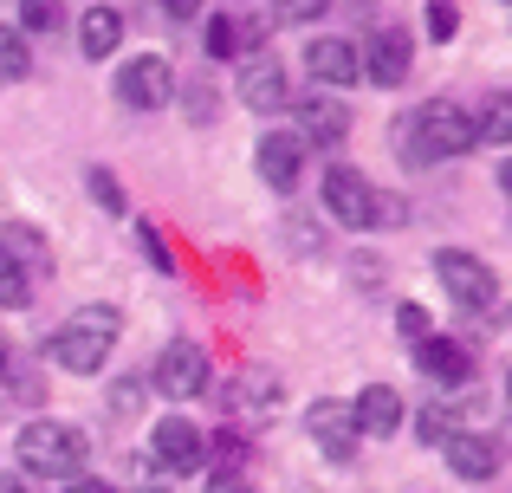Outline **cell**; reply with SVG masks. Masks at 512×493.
Listing matches in <instances>:
<instances>
[{"instance_id":"1f68e13d","label":"cell","mask_w":512,"mask_h":493,"mask_svg":"<svg viewBox=\"0 0 512 493\" xmlns=\"http://www.w3.org/2000/svg\"><path fill=\"white\" fill-rule=\"evenodd\" d=\"M325 7H331V0H279L286 20H325Z\"/></svg>"},{"instance_id":"ffe728a7","label":"cell","mask_w":512,"mask_h":493,"mask_svg":"<svg viewBox=\"0 0 512 493\" xmlns=\"http://www.w3.org/2000/svg\"><path fill=\"white\" fill-rule=\"evenodd\" d=\"M26 72H33V52H26V39L13 33V26H0V85H20Z\"/></svg>"},{"instance_id":"8992f818","label":"cell","mask_w":512,"mask_h":493,"mask_svg":"<svg viewBox=\"0 0 512 493\" xmlns=\"http://www.w3.org/2000/svg\"><path fill=\"white\" fill-rule=\"evenodd\" d=\"M143 377H150L156 390L169 396V403H188V396L208 390V351H201L195 338H175V344H163L156 370H143Z\"/></svg>"},{"instance_id":"d6986e66","label":"cell","mask_w":512,"mask_h":493,"mask_svg":"<svg viewBox=\"0 0 512 493\" xmlns=\"http://www.w3.org/2000/svg\"><path fill=\"white\" fill-rule=\"evenodd\" d=\"M415 357H422V377H435V383H461L467 370H474V357H467L454 338H422Z\"/></svg>"},{"instance_id":"cb8c5ba5","label":"cell","mask_w":512,"mask_h":493,"mask_svg":"<svg viewBox=\"0 0 512 493\" xmlns=\"http://www.w3.org/2000/svg\"><path fill=\"white\" fill-rule=\"evenodd\" d=\"M26 305H33V279L0 260V312H26Z\"/></svg>"},{"instance_id":"4dcf8cb0","label":"cell","mask_w":512,"mask_h":493,"mask_svg":"<svg viewBox=\"0 0 512 493\" xmlns=\"http://www.w3.org/2000/svg\"><path fill=\"white\" fill-rule=\"evenodd\" d=\"M428 33H435V39H454V0H435V7H428Z\"/></svg>"},{"instance_id":"2e32d148","label":"cell","mask_w":512,"mask_h":493,"mask_svg":"<svg viewBox=\"0 0 512 493\" xmlns=\"http://www.w3.org/2000/svg\"><path fill=\"white\" fill-rule=\"evenodd\" d=\"M305 78H318V85H357L363 78L357 46L350 39H312L305 46Z\"/></svg>"},{"instance_id":"e575fe53","label":"cell","mask_w":512,"mask_h":493,"mask_svg":"<svg viewBox=\"0 0 512 493\" xmlns=\"http://www.w3.org/2000/svg\"><path fill=\"white\" fill-rule=\"evenodd\" d=\"M72 493H111L104 481H72Z\"/></svg>"},{"instance_id":"603a6c76","label":"cell","mask_w":512,"mask_h":493,"mask_svg":"<svg viewBox=\"0 0 512 493\" xmlns=\"http://www.w3.org/2000/svg\"><path fill=\"white\" fill-rule=\"evenodd\" d=\"M506 137H512V98H487V111L474 124V143H506Z\"/></svg>"},{"instance_id":"9a60e30c","label":"cell","mask_w":512,"mask_h":493,"mask_svg":"<svg viewBox=\"0 0 512 493\" xmlns=\"http://www.w3.org/2000/svg\"><path fill=\"white\" fill-rule=\"evenodd\" d=\"M350 422H357V435H396L402 422H409V409H402V396L389 390V383H363L357 403H350Z\"/></svg>"},{"instance_id":"484cf974","label":"cell","mask_w":512,"mask_h":493,"mask_svg":"<svg viewBox=\"0 0 512 493\" xmlns=\"http://www.w3.org/2000/svg\"><path fill=\"white\" fill-rule=\"evenodd\" d=\"M137 241H143V253H150L156 273H175V253H169V241H163V228H156V221H137Z\"/></svg>"},{"instance_id":"3957f363","label":"cell","mask_w":512,"mask_h":493,"mask_svg":"<svg viewBox=\"0 0 512 493\" xmlns=\"http://www.w3.org/2000/svg\"><path fill=\"white\" fill-rule=\"evenodd\" d=\"M117 338H124V312H117V305H85V312H72L46 338V357L59 370H72V377H98Z\"/></svg>"},{"instance_id":"e0dca14e","label":"cell","mask_w":512,"mask_h":493,"mask_svg":"<svg viewBox=\"0 0 512 493\" xmlns=\"http://www.w3.org/2000/svg\"><path fill=\"white\" fill-rule=\"evenodd\" d=\"M0 260H7V266H20L26 279L52 273V247H46V234H39V228H26V221H7V228H0Z\"/></svg>"},{"instance_id":"836d02e7","label":"cell","mask_w":512,"mask_h":493,"mask_svg":"<svg viewBox=\"0 0 512 493\" xmlns=\"http://www.w3.org/2000/svg\"><path fill=\"white\" fill-rule=\"evenodd\" d=\"M156 7H163L169 20H195V13H201V0H156Z\"/></svg>"},{"instance_id":"d4e9b609","label":"cell","mask_w":512,"mask_h":493,"mask_svg":"<svg viewBox=\"0 0 512 493\" xmlns=\"http://www.w3.org/2000/svg\"><path fill=\"white\" fill-rule=\"evenodd\" d=\"M182 111H188V124H214V111H221V91H214L208 78H195V85L182 91Z\"/></svg>"},{"instance_id":"7a4b0ae2","label":"cell","mask_w":512,"mask_h":493,"mask_svg":"<svg viewBox=\"0 0 512 493\" xmlns=\"http://www.w3.org/2000/svg\"><path fill=\"white\" fill-rule=\"evenodd\" d=\"M13 461H20L33 481H78L85 461H91V435L78 429V422L39 416V422H26V429L13 435Z\"/></svg>"},{"instance_id":"f546056e","label":"cell","mask_w":512,"mask_h":493,"mask_svg":"<svg viewBox=\"0 0 512 493\" xmlns=\"http://www.w3.org/2000/svg\"><path fill=\"white\" fill-rule=\"evenodd\" d=\"M402 221H409L402 195H376V202H370V228H402Z\"/></svg>"},{"instance_id":"ac0fdd59","label":"cell","mask_w":512,"mask_h":493,"mask_svg":"<svg viewBox=\"0 0 512 493\" xmlns=\"http://www.w3.org/2000/svg\"><path fill=\"white\" fill-rule=\"evenodd\" d=\"M117 46H124V13L104 7V0H91L85 20H78V52H85V59H111Z\"/></svg>"},{"instance_id":"8fae6325","label":"cell","mask_w":512,"mask_h":493,"mask_svg":"<svg viewBox=\"0 0 512 493\" xmlns=\"http://www.w3.org/2000/svg\"><path fill=\"white\" fill-rule=\"evenodd\" d=\"M292 137L305 143V150H338L350 137V111L338 98H299V130Z\"/></svg>"},{"instance_id":"5bb4252c","label":"cell","mask_w":512,"mask_h":493,"mask_svg":"<svg viewBox=\"0 0 512 493\" xmlns=\"http://www.w3.org/2000/svg\"><path fill=\"white\" fill-rule=\"evenodd\" d=\"M441 455H448V468L461 474V481H493V474H500V442H493V435L461 429V435L441 442Z\"/></svg>"},{"instance_id":"44dd1931","label":"cell","mask_w":512,"mask_h":493,"mask_svg":"<svg viewBox=\"0 0 512 493\" xmlns=\"http://www.w3.org/2000/svg\"><path fill=\"white\" fill-rule=\"evenodd\" d=\"M59 26H65V7H59V0H20V26H13V33H59Z\"/></svg>"},{"instance_id":"277c9868","label":"cell","mask_w":512,"mask_h":493,"mask_svg":"<svg viewBox=\"0 0 512 493\" xmlns=\"http://www.w3.org/2000/svg\"><path fill=\"white\" fill-rule=\"evenodd\" d=\"M435 279L461 312H493L500 305V273H493L480 253H461V247H441L435 253Z\"/></svg>"},{"instance_id":"f1b7e54d","label":"cell","mask_w":512,"mask_h":493,"mask_svg":"<svg viewBox=\"0 0 512 493\" xmlns=\"http://www.w3.org/2000/svg\"><path fill=\"white\" fill-rule=\"evenodd\" d=\"M234 46H240V39H234V20H227V13H214V20H208V52H214V59H234Z\"/></svg>"},{"instance_id":"9c48e42d","label":"cell","mask_w":512,"mask_h":493,"mask_svg":"<svg viewBox=\"0 0 512 493\" xmlns=\"http://www.w3.org/2000/svg\"><path fill=\"white\" fill-rule=\"evenodd\" d=\"M305 143L292 137V130H273V137H260V150H253V169H260V182L266 189H279V195H292L305 182Z\"/></svg>"},{"instance_id":"4fadbf2b","label":"cell","mask_w":512,"mask_h":493,"mask_svg":"<svg viewBox=\"0 0 512 493\" xmlns=\"http://www.w3.org/2000/svg\"><path fill=\"white\" fill-rule=\"evenodd\" d=\"M370 202H376V189L357 176V169H325V208L338 221H350V228H370Z\"/></svg>"},{"instance_id":"52a82bcc","label":"cell","mask_w":512,"mask_h":493,"mask_svg":"<svg viewBox=\"0 0 512 493\" xmlns=\"http://www.w3.org/2000/svg\"><path fill=\"white\" fill-rule=\"evenodd\" d=\"M150 461H156V474H195L208 461V435L188 416H163V422H150Z\"/></svg>"},{"instance_id":"8d00e7d4","label":"cell","mask_w":512,"mask_h":493,"mask_svg":"<svg viewBox=\"0 0 512 493\" xmlns=\"http://www.w3.org/2000/svg\"><path fill=\"white\" fill-rule=\"evenodd\" d=\"M0 383H7V344H0Z\"/></svg>"},{"instance_id":"30bf717a","label":"cell","mask_w":512,"mask_h":493,"mask_svg":"<svg viewBox=\"0 0 512 493\" xmlns=\"http://www.w3.org/2000/svg\"><path fill=\"white\" fill-rule=\"evenodd\" d=\"M305 435L318 442L325 461H350V455H357V422H350V403H338V396H318V403L305 409Z\"/></svg>"},{"instance_id":"ba28073f","label":"cell","mask_w":512,"mask_h":493,"mask_svg":"<svg viewBox=\"0 0 512 493\" xmlns=\"http://www.w3.org/2000/svg\"><path fill=\"white\" fill-rule=\"evenodd\" d=\"M357 65H363V78L370 85H409V72H415V39L402 33V26H376L370 33V46L357 52Z\"/></svg>"},{"instance_id":"4316f807","label":"cell","mask_w":512,"mask_h":493,"mask_svg":"<svg viewBox=\"0 0 512 493\" xmlns=\"http://www.w3.org/2000/svg\"><path fill=\"white\" fill-rule=\"evenodd\" d=\"M91 202L111 208V215H124V182H117L111 169H91Z\"/></svg>"},{"instance_id":"83f0119b","label":"cell","mask_w":512,"mask_h":493,"mask_svg":"<svg viewBox=\"0 0 512 493\" xmlns=\"http://www.w3.org/2000/svg\"><path fill=\"white\" fill-rule=\"evenodd\" d=\"M396 331H402L409 344H422V338H435V318H428L422 305H402V312H396Z\"/></svg>"},{"instance_id":"7c38bea8","label":"cell","mask_w":512,"mask_h":493,"mask_svg":"<svg viewBox=\"0 0 512 493\" xmlns=\"http://www.w3.org/2000/svg\"><path fill=\"white\" fill-rule=\"evenodd\" d=\"M240 98L253 104V111H286L292 91H286V65L273 59V52H247V72H240Z\"/></svg>"},{"instance_id":"d6a6232c","label":"cell","mask_w":512,"mask_h":493,"mask_svg":"<svg viewBox=\"0 0 512 493\" xmlns=\"http://www.w3.org/2000/svg\"><path fill=\"white\" fill-rule=\"evenodd\" d=\"M208 493H260V487H253L247 474H214V481H208Z\"/></svg>"},{"instance_id":"6da1fadb","label":"cell","mask_w":512,"mask_h":493,"mask_svg":"<svg viewBox=\"0 0 512 493\" xmlns=\"http://www.w3.org/2000/svg\"><path fill=\"white\" fill-rule=\"evenodd\" d=\"M474 150V111L461 98H428L422 111L402 117L396 130V156L409 169H428V163H448V156Z\"/></svg>"},{"instance_id":"d590c367","label":"cell","mask_w":512,"mask_h":493,"mask_svg":"<svg viewBox=\"0 0 512 493\" xmlns=\"http://www.w3.org/2000/svg\"><path fill=\"white\" fill-rule=\"evenodd\" d=\"M137 493H169V481H143V487H137Z\"/></svg>"},{"instance_id":"7402d4cb","label":"cell","mask_w":512,"mask_h":493,"mask_svg":"<svg viewBox=\"0 0 512 493\" xmlns=\"http://www.w3.org/2000/svg\"><path fill=\"white\" fill-rule=\"evenodd\" d=\"M415 435H422L428 448H441L448 435H461V416H454V409H441V403H428V409H415Z\"/></svg>"},{"instance_id":"5b68a950","label":"cell","mask_w":512,"mask_h":493,"mask_svg":"<svg viewBox=\"0 0 512 493\" xmlns=\"http://www.w3.org/2000/svg\"><path fill=\"white\" fill-rule=\"evenodd\" d=\"M117 98H124L130 111H163V104L175 98L169 52H137L130 65H117Z\"/></svg>"}]
</instances>
